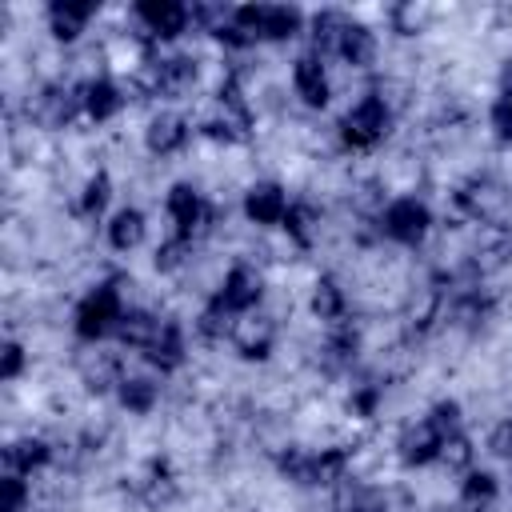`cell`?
I'll return each mask as SVG.
<instances>
[{
  "mask_svg": "<svg viewBox=\"0 0 512 512\" xmlns=\"http://www.w3.org/2000/svg\"><path fill=\"white\" fill-rule=\"evenodd\" d=\"M232 24L248 40H288L300 32L304 16L300 8H288V4H240L232 12Z\"/></svg>",
  "mask_w": 512,
  "mask_h": 512,
  "instance_id": "1",
  "label": "cell"
},
{
  "mask_svg": "<svg viewBox=\"0 0 512 512\" xmlns=\"http://www.w3.org/2000/svg\"><path fill=\"white\" fill-rule=\"evenodd\" d=\"M248 124H252V120H248V104H244L236 80H224V88H220L212 112L200 120V132H204L208 140L236 144V140H248Z\"/></svg>",
  "mask_w": 512,
  "mask_h": 512,
  "instance_id": "2",
  "label": "cell"
},
{
  "mask_svg": "<svg viewBox=\"0 0 512 512\" xmlns=\"http://www.w3.org/2000/svg\"><path fill=\"white\" fill-rule=\"evenodd\" d=\"M392 128V112L380 96H364L356 108H348V116L340 120V136L348 148H372L388 136Z\"/></svg>",
  "mask_w": 512,
  "mask_h": 512,
  "instance_id": "3",
  "label": "cell"
},
{
  "mask_svg": "<svg viewBox=\"0 0 512 512\" xmlns=\"http://www.w3.org/2000/svg\"><path fill=\"white\" fill-rule=\"evenodd\" d=\"M120 316H124V304H120L116 284H96V288L80 300V308H76V332H80L84 340H100V336L116 332Z\"/></svg>",
  "mask_w": 512,
  "mask_h": 512,
  "instance_id": "4",
  "label": "cell"
},
{
  "mask_svg": "<svg viewBox=\"0 0 512 512\" xmlns=\"http://www.w3.org/2000/svg\"><path fill=\"white\" fill-rule=\"evenodd\" d=\"M456 204H460L472 220H484V224H496V228H500V220H504V212H508V192H504L496 180H488V176H472V180H464V184L456 188Z\"/></svg>",
  "mask_w": 512,
  "mask_h": 512,
  "instance_id": "5",
  "label": "cell"
},
{
  "mask_svg": "<svg viewBox=\"0 0 512 512\" xmlns=\"http://www.w3.org/2000/svg\"><path fill=\"white\" fill-rule=\"evenodd\" d=\"M168 216H172V224H176L172 236H180V240H188V244L212 224V208L204 204V196H200L192 184H172V188H168Z\"/></svg>",
  "mask_w": 512,
  "mask_h": 512,
  "instance_id": "6",
  "label": "cell"
},
{
  "mask_svg": "<svg viewBox=\"0 0 512 512\" xmlns=\"http://www.w3.org/2000/svg\"><path fill=\"white\" fill-rule=\"evenodd\" d=\"M380 220H384V232H388L396 244H420V240L428 236V228H432V212H428V204L416 200V196L392 200Z\"/></svg>",
  "mask_w": 512,
  "mask_h": 512,
  "instance_id": "7",
  "label": "cell"
},
{
  "mask_svg": "<svg viewBox=\"0 0 512 512\" xmlns=\"http://www.w3.org/2000/svg\"><path fill=\"white\" fill-rule=\"evenodd\" d=\"M76 108H84V88L52 84V88H44V92L28 104V116H32L36 124H44V128H64V124L76 116Z\"/></svg>",
  "mask_w": 512,
  "mask_h": 512,
  "instance_id": "8",
  "label": "cell"
},
{
  "mask_svg": "<svg viewBox=\"0 0 512 512\" xmlns=\"http://www.w3.org/2000/svg\"><path fill=\"white\" fill-rule=\"evenodd\" d=\"M260 296H264L260 272L248 268V264H232L228 276H224V284H220V292H216L212 300H220L232 316H240V312H252V308L260 304Z\"/></svg>",
  "mask_w": 512,
  "mask_h": 512,
  "instance_id": "9",
  "label": "cell"
},
{
  "mask_svg": "<svg viewBox=\"0 0 512 512\" xmlns=\"http://www.w3.org/2000/svg\"><path fill=\"white\" fill-rule=\"evenodd\" d=\"M232 344L244 360H268L272 356V344H276V324L272 316H260V312H244L236 324H232Z\"/></svg>",
  "mask_w": 512,
  "mask_h": 512,
  "instance_id": "10",
  "label": "cell"
},
{
  "mask_svg": "<svg viewBox=\"0 0 512 512\" xmlns=\"http://www.w3.org/2000/svg\"><path fill=\"white\" fill-rule=\"evenodd\" d=\"M444 436H448V432H440L432 416L408 424L404 436H400V444H396V448H400V460L412 464V468H416V464H432V460H440V444H444Z\"/></svg>",
  "mask_w": 512,
  "mask_h": 512,
  "instance_id": "11",
  "label": "cell"
},
{
  "mask_svg": "<svg viewBox=\"0 0 512 512\" xmlns=\"http://www.w3.org/2000/svg\"><path fill=\"white\" fill-rule=\"evenodd\" d=\"M244 216H248L252 224H284V216H288V196H284V188L272 184V180L252 184V188L244 192Z\"/></svg>",
  "mask_w": 512,
  "mask_h": 512,
  "instance_id": "12",
  "label": "cell"
},
{
  "mask_svg": "<svg viewBox=\"0 0 512 512\" xmlns=\"http://www.w3.org/2000/svg\"><path fill=\"white\" fill-rule=\"evenodd\" d=\"M136 16H140V20L148 24V32L160 36V40L180 36L184 24H188V8L176 4V0H140V4H136Z\"/></svg>",
  "mask_w": 512,
  "mask_h": 512,
  "instance_id": "13",
  "label": "cell"
},
{
  "mask_svg": "<svg viewBox=\"0 0 512 512\" xmlns=\"http://www.w3.org/2000/svg\"><path fill=\"white\" fill-rule=\"evenodd\" d=\"M292 80H296V96H300L308 108H324V104H328V76H324V64H320L316 52H308V56L296 60Z\"/></svg>",
  "mask_w": 512,
  "mask_h": 512,
  "instance_id": "14",
  "label": "cell"
},
{
  "mask_svg": "<svg viewBox=\"0 0 512 512\" xmlns=\"http://www.w3.org/2000/svg\"><path fill=\"white\" fill-rule=\"evenodd\" d=\"M184 140H188V120L176 116V112H160V116H152V124H148V132H144V144H148V152H156V156H172V152H180Z\"/></svg>",
  "mask_w": 512,
  "mask_h": 512,
  "instance_id": "15",
  "label": "cell"
},
{
  "mask_svg": "<svg viewBox=\"0 0 512 512\" xmlns=\"http://www.w3.org/2000/svg\"><path fill=\"white\" fill-rule=\"evenodd\" d=\"M332 512H388V500L376 484H364V480H340L336 496H332Z\"/></svg>",
  "mask_w": 512,
  "mask_h": 512,
  "instance_id": "16",
  "label": "cell"
},
{
  "mask_svg": "<svg viewBox=\"0 0 512 512\" xmlns=\"http://www.w3.org/2000/svg\"><path fill=\"white\" fill-rule=\"evenodd\" d=\"M144 356H148V364L160 368V372L180 368V360H184V332H180V324H176V320H160V332H156V340L144 348Z\"/></svg>",
  "mask_w": 512,
  "mask_h": 512,
  "instance_id": "17",
  "label": "cell"
},
{
  "mask_svg": "<svg viewBox=\"0 0 512 512\" xmlns=\"http://www.w3.org/2000/svg\"><path fill=\"white\" fill-rule=\"evenodd\" d=\"M48 460H52V448L40 436H24L4 448V472H12V476H28V472L44 468Z\"/></svg>",
  "mask_w": 512,
  "mask_h": 512,
  "instance_id": "18",
  "label": "cell"
},
{
  "mask_svg": "<svg viewBox=\"0 0 512 512\" xmlns=\"http://www.w3.org/2000/svg\"><path fill=\"white\" fill-rule=\"evenodd\" d=\"M136 492H140V500H144L148 508H164V504H172V500H176V476H172L168 460H148V468H144Z\"/></svg>",
  "mask_w": 512,
  "mask_h": 512,
  "instance_id": "19",
  "label": "cell"
},
{
  "mask_svg": "<svg viewBox=\"0 0 512 512\" xmlns=\"http://www.w3.org/2000/svg\"><path fill=\"white\" fill-rule=\"evenodd\" d=\"M192 76H196V64L188 56H172V60H160L152 68L148 88H152V96H176V92H184L192 84Z\"/></svg>",
  "mask_w": 512,
  "mask_h": 512,
  "instance_id": "20",
  "label": "cell"
},
{
  "mask_svg": "<svg viewBox=\"0 0 512 512\" xmlns=\"http://www.w3.org/2000/svg\"><path fill=\"white\" fill-rule=\"evenodd\" d=\"M496 496H500V484L492 472H468L464 484H460V512H492L496 508Z\"/></svg>",
  "mask_w": 512,
  "mask_h": 512,
  "instance_id": "21",
  "label": "cell"
},
{
  "mask_svg": "<svg viewBox=\"0 0 512 512\" xmlns=\"http://www.w3.org/2000/svg\"><path fill=\"white\" fill-rule=\"evenodd\" d=\"M156 332H160V316H152V312H144V308H128V312L120 316V324H116L120 344L140 348V352L156 340Z\"/></svg>",
  "mask_w": 512,
  "mask_h": 512,
  "instance_id": "22",
  "label": "cell"
},
{
  "mask_svg": "<svg viewBox=\"0 0 512 512\" xmlns=\"http://www.w3.org/2000/svg\"><path fill=\"white\" fill-rule=\"evenodd\" d=\"M344 472H348V452L344 448H320V452H308L304 484H340Z\"/></svg>",
  "mask_w": 512,
  "mask_h": 512,
  "instance_id": "23",
  "label": "cell"
},
{
  "mask_svg": "<svg viewBox=\"0 0 512 512\" xmlns=\"http://www.w3.org/2000/svg\"><path fill=\"white\" fill-rule=\"evenodd\" d=\"M120 108H124V96L112 80H88L84 84V112L92 120H112Z\"/></svg>",
  "mask_w": 512,
  "mask_h": 512,
  "instance_id": "24",
  "label": "cell"
},
{
  "mask_svg": "<svg viewBox=\"0 0 512 512\" xmlns=\"http://www.w3.org/2000/svg\"><path fill=\"white\" fill-rule=\"evenodd\" d=\"M92 12H96L92 4H64V0H56V4L48 8L52 36H56V40H76V36H80V28L88 24V16H92Z\"/></svg>",
  "mask_w": 512,
  "mask_h": 512,
  "instance_id": "25",
  "label": "cell"
},
{
  "mask_svg": "<svg viewBox=\"0 0 512 512\" xmlns=\"http://www.w3.org/2000/svg\"><path fill=\"white\" fill-rule=\"evenodd\" d=\"M340 56H344L352 68H368V64L376 60V36H372L364 24H352V20H348V28H344V36H340Z\"/></svg>",
  "mask_w": 512,
  "mask_h": 512,
  "instance_id": "26",
  "label": "cell"
},
{
  "mask_svg": "<svg viewBox=\"0 0 512 512\" xmlns=\"http://www.w3.org/2000/svg\"><path fill=\"white\" fill-rule=\"evenodd\" d=\"M116 396H120V404H124L128 412L144 416V412H152V404H156V396H160V384L148 380V376H124V380L116 384Z\"/></svg>",
  "mask_w": 512,
  "mask_h": 512,
  "instance_id": "27",
  "label": "cell"
},
{
  "mask_svg": "<svg viewBox=\"0 0 512 512\" xmlns=\"http://www.w3.org/2000/svg\"><path fill=\"white\" fill-rule=\"evenodd\" d=\"M344 28H348V16H344V12H336V8L316 12V16H312V44H316V52H320V56H324V52H340Z\"/></svg>",
  "mask_w": 512,
  "mask_h": 512,
  "instance_id": "28",
  "label": "cell"
},
{
  "mask_svg": "<svg viewBox=\"0 0 512 512\" xmlns=\"http://www.w3.org/2000/svg\"><path fill=\"white\" fill-rule=\"evenodd\" d=\"M140 240H144V216L136 208H120L112 216V224H108V244L116 252H132Z\"/></svg>",
  "mask_w": 512,
  "mask_h": 512,
  "instance_id": "29",
  "label": "cell"
},
{
  "mask_svg": "<svg viewBox=\"0 0 512 512\" xmlns=\"http://www.w3.org/2000/svg\"><path fill=\"white\" fill-rule=\"evenodd\" d=\"M312 312L320 320H328V324H340V316H344V288L332 276H320L312 284Z\"/></svg>",
  "mask_w": 512,
  "mask_h": 512,
  "instance_id": "30",
  "label": "cell"
},
{
  "mask_svg": "<svg viewBox=\"0 0 512 512\" xmlns=\"http://www.w3.org/2000/svg\"><path fill=\"white\" fill-rule=\"evenodd\" d=\"M488 312H492V296H488V292H480V288H468V292L452 304V320H456V324H464V328L484 324V320H488Z\"/></svg>",
  "mask_w": 512,
  "mask_h": 512,
  "instance_id": "31",
  "label": "cell"
},
{
  "mask_svg": "<svg viewBox=\"0 0 512 512\" xmlns=\"http://www.w3.org/2000/svg\"><path fill=\"white\" fill-rule=\"evenodd\" d=\"M232 312L220 304V300H212L204 312H200V320H196V332L204 336V340H220V336H232Z\"/></svg>",
  "mask_w": 512,
  "mask_h": 512,
  "instance_id": "32",
  "label": "cell"
},
{
  "mask_svg": "<svg viewBox=\"0 0 512 512\" xmlns=\"http://www.w3.org/2000/svg\"><path fill=\"white\" fill-rule=\"evenodd\" d=\"M108 196H112L108 172L88 176V184H84V192H80V212H84V216H100V212L108 208Z\"/></svg>",
  "mask_w": 512,
  "mask_h": 512,
  "instance_id": "33",
  "label": "cell"
},
{
  "mask_svg": "<svg viewBox=\"0 0 512 512\" xmlns=\"http://www.w3.org/2000/svg\"><path fill=\"white\" fill-rule=\"evenodd\" d=\"M284 228H288V236H292L300 248H308V244H312V236H316V212H312L308 204H288Z\"/></svg>",
  "mask_w": 512,
  "mask_h": 512,
  "instance_id": "34",
  "label": "cell"
},
{
  "mask_svg": "<svg viewBox=\"0 0 512 512\" xmlns=\"http://www.w3.org/2000/svg\"><path fill=\"white\" fill-rule=\"evenodd\" d=\"M120 380H124V376H120L116 360H108V356H96V360L84 364V384H88V392H108V388L120 384Z\"/></svg>",
  "mask_w": 512,
  "mask_h": 512,
  "instance_id": "35",
  "label": "cell"
},
{
  "mask_svg": "<svg viewBox=\"0 0 512 512\" xmlns=\"http://www.w3.org/2000/svg\"><path fill=\"white\" fill-rule=\"evenodd\" d=\"M472 456H476V448H472V440H468L464 432H448V436H444V444H440V464H448V468H468Z\"/></svg>",
  "mask_w": 512,
  "mask_h": 512,
  "instance_id": "36",
  "label": "cell"
},
{
  "mask_svg": "<svg viewBox=\"0 0 512 512\" xmlns=\"http://www.w3.org/2000/svg\"><path fill=\"white\" fill-rule=\"evenodd\" d=\"M428 16H432V12H428L424 4H396V8H392V24H396V32H404V36L424 32Z\"/></svg>",
  "mask_w": 512,
  "mask_h": 512,
  "instance_id": "37",
  "label": "cell"
},
{
  "mask_svg": "<svg viewBox=\"0 0 512 512\" xmlns=\"http://www.w3.org/2000/svg\"><path fill=\"white\" fill-rule=\"evenodd\" d=\"M188 252H192V244H188V240L168 236V240L156 248V268H160V272H176V268H184Z\"/></svg>",
  "mask_w": 512,
  "mask_h": 512,
  "instance_id": "38",
  "label": "cell"
},
{
  "mask_svg": "<svg viewBox=\"0 0 512 512\" xmlns=\"http://www.w3.org/2000/svg\"><path fill=\"white\" fill-rule=\"evenodd\" d=\"M24 500H28L24 476L4 472V480H0V512H24Z\"/></svg>",
  "mask_w": 512,
  "mask_h": 512,
  "instance_id": "39",
  "label": "cell"
},
{
  "mask_svg": "<svg viewBox=\"0 0 512 512\" xmlns=\"http://www.w3.org/2000/svg\"><path fill=\"white\" fill-rule=\"evenodd\" d=\"M356 344H360V340H356V332H352V328H340V332L324 344V352H328V360H332V364H348V360L356 356Z\"/></svg>",
  "mask_w": 512,
  "mask_h": 512,
  "instance_id": "40",
  "label": "cell"
},
{
  "mask_svg": "<svg viewBox=\"0 0 512 512\" xmlns=\"http://www.w3.org/2000/svg\"><path fill=\"white\" fill-rule=\"evenodd\" d=\"M492 128L500 140H512V88H504V96L492 104Z\"/></svg>",
  "mask_w": 512,
  "mask_h": 512,
  "instance_id": "41",
  "label": "cell"
},
{
  "mask_svg": "<svg viewBox=\"0 0 512 512\" xmlns=\"http://www.w3.org/2000/svg\"><path fill=\"white\" fill-rule=\"evenodd\" d=\"M20 368H24V348L16 340H8L4 352H0V380H16Z\"/></svg>",
  "mask_w": 512,
  "mask_h": 512,
  "instance_id": "42",
  "label": "cell"
},
{
  "mask_svg": "<svg viewBox=\"0 0 512 512\" xmlns=\"http://www.w3.org/2000/svg\"><path fill=\"white\" fill-rule=\"evenodd\" d=\"M428 416L436 420L440 432H460V404H456V400H440Z\"/></svg>",
  "mask_w": 512,
  "mask_h": 512,
  "instance_id": "43",
  "label": "cell"
},
{
  "mask_svg": "<svg viewBox=\"0 0 512 512\" xmlns=\"http://www.w3.org/2000/svg\"><path fill=\"white\" fill-rule=\"evenodd\" d=\"M376 404H380V384H360V388L352 392V408H356L360 416H372Z\"/></svg>",
  "mask_w": 512,
  "mask_h": 512,
  "instance_id": "44",
  "label": "cell"
},
{
  "mask_svg": "<svg viewBox=\"0 0 512 512\" xmlns=\"http://www.w3.org/2000/svg\"><path fill=\"white\" fill-rule=\"evenodd\" d=\"M488 448H492L496 456L512 460V420H504V424H496V428H492V436H488Z\"/></svg>",
  "mask_w": 512,
  "mask_h": 512,
  "instance_id": "45",
  "label": "cell"
},
{
  "mask_svg": "<svg viewBox=\"0 0 512 512\" xmlns=\"http://www.w3.org/2000/svg\"><path fill=\"white\" fill-rule=\"evenodd\" d=\"M428 512H460V508H444V504H440V508H428Z\"/></svg>",
  "mask_w": 512,
  "mask_h": 512,
  "instance_id": "46",
  "label": "cell"
}]
</instances>
